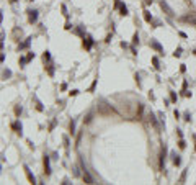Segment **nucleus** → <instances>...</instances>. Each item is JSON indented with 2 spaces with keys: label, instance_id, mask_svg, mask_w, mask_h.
I'll list each match as a JSON object with an SVG mask.
<instances>
[{
  "label": "nucleus",
  "instance_id": "1",
  "mask_svg": "<svg viewBox=\"0 0 196 185\" xmlns=\"http://www.w3.org/2000/svg\"><path fill=\"white\" fill-rule=\"evenodd\" d=\"M11 128H13V130L17 131V133H18L20 136H21V133H23V125H21V123H20V120H17V121H13V123H11Z\"/></svg>",
  "mask_w": 196,
  "mask_h": 185
},
{
  "label": "nucleus",
  "instance_id": "2",
  "mask_svg": "<svg viewBox=\"0 0 196 185\" xmlns=\"http://www.w3.org/2000/svg\"><path fill=\"white\" fill-rule=\"evenodd\" d=\"M165 154H167V148L163 146L162 151H160V169H162V170L165 169Z\"/></svg>",
  "mask_w": 196,
  "mask_h": 185
},
{
  "label": "nucleus",
  "instance_id": "3",
  "mask_svg": "<svg viewBox=\"0 0 196 185\" xmlns=\"http://www.w3.org/2000/svg\"><path fill=\"white\" fill-rule=\"evenodd\" d=\"M150 48H154V49H155V51H157V53H160V54H163V48L160 46L159 43H157V41H155V39H150Z\"/></svg>",
  "mask_w": 196,
  "mask_h": 185
},
{
  "label": "nucleus",
  "instance_id": "4",
  "mask_svg": "<svg viewBox=\"0 0 196 185\" xmlns=\"http://www.w3.org/2000/svg\"><path fill=\"white\" fill-rule=\"evenodd\" d=\"M23 169H25V174H26V177H28V180L31 182V184H36V179H34V175L31 174V170H29L28 166H23Z\"/></svg>",
  "mask_w": 196,
  "mask_h": 185
},
{
  "label": "nucleus",
  "instance_id": "5",
  "mask_svg": "<svg viewBox=\"0 0 196 185\" xmlns=\"http://www.w3.org/2000/svg\"><path fill=\"white\" fill-rule=\"evenodd\" d=\"M92 44H93V39H92V36H90V35H85V36H84V46L87 48V49H90V48H92Z\"/></svg>",
  "mask_w": 196,
  "mask_h": 185
},
{
  "label": "nucleus",
  "instance_id": "6",
  "mask_svg": "<svg viewBox=\"0 0 196 185\" xmlns=\"http://www.w3.org/2000/svg\"><path fill=\"white\" fill-rule=\"evenodd\" d=\"M170 157H172V161H173V164H175V166H180V164H181V159H180V156H178L177 152H173V151H172V152H170Z\"/></svg>",
  "mask_w": 196,
  "mask_h": 185
},
{
  "label": "nucleus",
  "instance_id": "7",
  "mask_svg": "<svg viewBox=\"0 0 196 185\" xmlns=\"http://www.w3.org/2000/svg\"><path fill=\"white\" fill-rule=\"evenodd\" d=\"M82 167H84V180L87 182V184H92V182H93V179H92V177H90V174L87 172V169H85V164H84V162H82Z\"/></svg>",
  "mask_w": 196,
  "mask_h": 185
},
{
  "label": "nucleus",
  "instance_id": "8",
  "mask_svg": "<svg viewBox=\"0 0 196 185\" xmlns=\"http://www.w3.org/2000/svg\"><path fill=\"white\" fill-rule=\"evenodd\" d=\"M28 13H29V17H28L29 23H34V21L38 20V12H36V10H29Z\"/></svg>",
  "mask_w": 196,
  "mask_h": 185
},
{
  "label": "nucleus",
  "instance_id": "9",
  "mask_svg": "<svg viewBox=\"0 0 196 185\" xmlns=\"http://www.w3.org/2000/svg\"><path fill=\"white\" fill-rule=\"evenodd\" d=\"M160 7H162V8H163V10H165V12H167V15H170V17L173 15V10L170 8V7H168V5H167V3H165V2H163V0L160 2Z\"/></svg>",
  "mask_w": 196,
  "mask_h": 185
},
{
  "label": "nucleus",
  "instance_id": "10",
  "mask_svg": "<svg viewBox=\"0 0 196 185\" xmlns=\"http://www.w3.org/2000/svg\"><path fill=\"white\" fill-rule=\"evenodd\" d=\"M44 169H46V175L51 174V164H49V157L44 156Z\"/></svg>",
  "mask_w": 196,
  "mask_h": 185
},
{
  "label": "nucleus",
  "instance_id": "11",
  "mask_svg": "<svg viewBox=\"0 0 196 185\" xmlns=\"http://www.w3.org/2000/svg\"><path fill=\"white\" fill-rule=\"evenodd\" d=\"M119 12H121L123 17H126V15H128V7H126L124 3H121V5H119Z\"/></svg>",
  "mask_w": 196,
  "mask_h": 185
},
{
  "label": "nucleus",
  "instance_id": "12",
  "mask_svg": "<svg viewBox=\"0 0 196 185\" xmlns=\"http://www.w3.org/2000/svg\"><path fill=\"white\" fill-rule=\"evenodd\" d=\"M29 43H31V38H26V41H25V43H21V44L18 46V49H25V48H28Z\"/></svg>",
  "mask_w": 196,
  "mask_h": 185
},
{
  "label": "nucleus",
  "instance_id": "13",
  "mask_svg": "<svg viewBox=\"0 0 196 185\" xmlns=\"http://www.w3.org/2000/svg\"><path fill=\"white\" fill-rule=\"evenodd\" d=\"M152 64H154V67H155V69L159 71V69H160V62H159V57H155V56H154V57H152Z\"/></svg>",
  "mask_w": 196,
  "mask_h": 185
},
{
  "label": "nucleus",
  "instance_id": "14",
  "mask_svg": "<svg viewBox=\"0 0 196 185\" xmlns=\"http://www.w3.org/2000/svg\"><path fill=\"white\" fill-rule=\"evenodd\" d=\"M144 20L146 21H152V15H150L149 10H144Z\"/></svg>",
  "mask_w": 196,
  "mask_h": 185
},
{
  "label": "nucleus",
  "instance_id": "15",
  "mask_svg": "<svg viewBox=\"0 0 196 185\" xmlns=\"http://www.w3.org/2000/svg\"><path fill=\"white\" fill-rule=\"evenodd\" d=\"M178 148H180V149H185V148H186V143H185V139H183V138H180V141H178Z\"/></svg>",
  "mask_w": 196,
  "mask_h": 185
},
{
  "label": "nucleus",
  "instance_id": "16",
  "mask_svg": "<svg viewBox=\"0 0 196 185\" xmlns=\"http://www.w3.org/2000/svg\"><path fill=\"white\" fill-rule=\"evenodd\" d=\"M10 77H11V71L5 69V71H3V79H10Z\"/></svg>",
  "mask_w": 196,
  "mask_h": 185
},
{
  "label": "nucleus",
  "instance_id": "17",
  "mask_svg": "<svg viewBox=\"0 0 196 185\" xmlns=\"http://www.w3.org/2000/svg\"><path fill=\"white\" fill-rule=\"evenodd\" d=\"M34 102H36V108H38V110H39V111H43V110H44V108H43V105H41V102L38 100L36 97H34Z\"/></svg>",
  "mask_w": 196,
  "mask_h": 185
},
{
  "label": "nucleus",
  "instance_id": "18",
  "mask_svg": "<svg viewBox=\"0 0 196 185\" xmlns=\"http://www.w3.org/2000/svg\"><path fill=\"white\" fill-rule=\"evenodd\" d=\"M177 98H178V97H177V93H175V92H170V100H172V102H173V103H177Z\"/></svg>",
  "mask_w": 196,
  "mask_h": 185
},
{
  "label": "nucleus",
  "instance_id": "19",
  "mask_svg": "<svg viewBox=\"0 0 196 185\" xmlns=\"http://www.w3.org/2000/svg\"><path fill=\"white\" fill-rule=\"evenodd\" d=\"M46 67H47V74L52 77V75H54V67H52V66H46Z\"/></svg>",
  "mask_w": 196,
  "mask_h": 185
},
{
  "label": "nucleus",
  "instance_id": "20",
  "mask_svg": "<svg viewBox=\"0 0 196 185\" xmlns=\"http://www.w3.org/2000/svg\"><path fill=\"white\" fill-rule=\"evenodd\" d=\"M173 56H175V57H180V56H181V48H177L175 53H173Z\"/></svg>",
  "mask_w": 196,
  "mask_h": 185
},
{
  "label": "nucleus",
  "instance_id": "21",
  "mask_svg": "<svg viewBox=\"0 0 196 185\" xmlns=\"http://www.w3.org/2000/svg\"><path fill=\"white\" fill-rule=\"evenodd\" d=\"M137 43H139V35L136 33V35L132 36V44H137Z\"/></svg>",
  "mask_w": 196,
  "mask_h": 185
},
{
  "label": "nucleus",
  "instance_id": "22",
  "mask_svg": "<svg viewBox=\"0 0 196 185\" xmlns=\"http://www.w3.org/2000/svg\"><path fill=\"white\" fill-rule=\"evenodd\" d=\"M185 21H190V23H193V25H196V18H190V17H185Z\"/></svg>",
  "mask_w": 196,
  "mask_h": 185
},
{
  "label": "nucleus",
  "instance_id": "23",
  "mask_svg": "<svg viewBox=\"0 0 196 185\" xmlns=\"http://www.w3.org/2000/svg\"><path fill=\"white\" fill-rule=\"evenodd\" d=\"M43 59H44V61H49V59H51V54H49V51H46V53L43 54Z\"/></svg>",
  "mask_w": 196,
  "mask_h": 185
},
{
  "label": "nucleus",
  "instance_id": "24",
  "mask_svg": "<svg viewBox=\"0 0 196 185\" xmlns=\"http://www.w3.org/2000/svg\"><path fill=\"white\" fill-rule=\"evenodd\" d=\"M26 62H28V59H26V57H20V64H21V66H25Z\"/></svg>",
  "mask_w": 196,
  "mask_h": 185
},
{
  "label": "nucleus",
  "instance_id": "25",
  "mask_svg": "<svg viewBox=\"0 0 196 185\" xmlns=\"http://www.w3.org/2000/svg\"><path fill=\"white\" fill-rule=\"evenodd\" d=\"M70 133H72V134L75 133V121H72V123H70Z\"/></svg>",
  "mask_w": 196,
  "mask_h": 185
},
{
  "label": "nucleus",
  "instance_id": "26",
  "mask_svg": "<svg viewBox=\"0 0 196 185\" xmlns=\"http://www.w3.org/2000/svg\"><path fill=\"white\" fill-rule=\"evenodd\" d=\"M150 121L154 123V126H159V125H157V121H155V118H154V115H152V113H150Z\"/></svg>",
  "mask_w": 196,
  "mask_h": 185
},
{
  "label": "nucleus",
  "instance_id": "27",
  "mask_svg": "<svg viewBox=\"0 0 196 185\" xmlns=\"http://www.w3.org/2000/svg\"><path fill=\"white\" fill-rule=\"evenodd\" d=\"M185 177H186V170H183V174L180 177V182H185Z\"/></svg>",
  "mask_w": 196,
  "mask_h": 185
},
{
  "label": "nucleus",
  "instance_id": "28",
  "mask_svg": "<svg viewBox=\"0 0 196 185\" xmlns=\"http://www.w3.org/2000/svg\"><path fill=\"white\" fill-rule=\"evenodd\" d=\"M183 116H185V121H190V120H191V115H190V113H185Z\"/></svg>",
  "mask_w": 196,
  "mask_h": 185
},
{
  "label": "nucleus",
  "instance_id": "29",
  "mask_svg": "<svg viewBox=\"0 0 196 185\" xmlns=\"http://www.w3.org/2000/svg\"><path fill=\"white\" fill-rule=\"evenodd\" d=\"M33 57H34V53H29V54L26 56V59H28V62H29V61H31V59H33Z\"/></svg>",
  "mask_w": 196,
  "mask_h": 185
},
{
  "label": "nucleus",
  "instance_id": "30",
  "mask_svg": "<svg viewBox=\"0 0 196 185\" xmlns=\"http://www.w3.org/2000/svg\"><path fill=\"white\" fill-rule=\"evenodd\" d=\"M77 93H78V90H70V92H69V95H70V97H75Z\"/></svg>",
  "mask_w": 196,
  "mask_h": 185
},
{
  "label": "nucleus",
  "instance_id": "31",
  "mask_svg": "<svg viewBox=\"0 0 196 185\" xmlns=\"http://www.w3.org/2000/svg\"><path fill=\"white\" fill-rule=\"evenodd\" d=\"M62 12H64L65 17H69V13H67V7H65V5H62Z\"/></svg>",
  "mask_w": 196,
  "mask_h": 185
},
{
  "label": "nucleus",
  "instance_id": "32",
  "mask_svg": "<svg viewBox=\"0 0 196 185\" xmlns=\"http://www.w3.org/2000/svg\"><path fill=\"white\" fill-rule=\"evenodd\" d=\"M15 113H17V115H21V107H17V108H15Z\"/></svg>",
  "mask_w": 196,
  "mask_h": 185
},
{
  "label": "nucleus",
  "instance_id": "33",
  "mask_svg": "<svg viewBox=\"0 0 196 185\" xmlns=\"http://www.w3.org/2000/svg\"><path fill=\"white\" fill-rule=\"evenodd\" d=\"M185 71H186V66L181 64V67H180V72H185Z\"/></svg>",
  "mask_w": 196,
  "mask_h": 185
},
{
  "label": "nucleus",
  "instance_id": "34",
  "mask_svg": "<svg viewBox=\"0 0 196 185\" xmlns=\"http://www.w3.org/2000/svg\"><path fill=\"white\" fill-rule=\"evenodd\" d=\"M95 85H96V80H93V84H92V87H90V92H92V90L95 89Z\"/></svg>",
  "mask_w": 196,
  "mask_h": 185
},
{
  "label": "nucleus",
  "instance_id": "35",
  "mask_svg": "<svg viewBox=\"0 0 196 185\" xmlns=\"http://www.w3.org/2000/svg\"><path fill=\"white\" fill-rule=\"evenodd\" d=\"M144 2H146V3H147V5H150V3H152V2H154V0H144Z\"/></svg>",
  "mask_w": 196,
  "mask_h": 185
},
{
  "label": "nucleus",
  "instance_id": "36",
  "mask_svg": "<svg viewBox=\"0 0 196 185\" xmlns=\"http://www.w3.org/2000/svg\"><path fill=\"white\" fill-rule=\"evenodd\" d=\"M193 138H195V149H196V136H193Z\"/></svg>",
  "mask_w": 196,
  "mask_h": 185
},
{
  "label": "nucleus",
  "instance_id": "37",
  "mask_svg": "<svg viewBox=\"0 0 196 185\" xmlns=\"http://www.w3.org/2000/svg\"><path fill=\"white\" fill-rule=\"evenodd\" d=\"M10 2H11V3H15V2H17V0H10Z\"/></svg>",
  "mask_w": 196,
  "mask_h": 185
},
{
  "label": "nucleus",
  "instance_id": "38",
  "mask_svg": "<svg viewBox=\"0 0 196 185\" xmlns=\"http://www.w3.org/2000/svg\"><path fill=\"white\" fill-rule=\"evenodd\" d=\"M195 54H196V49H195Z\"/></svg>",
  "mask_w": 196,
  "mask_h": 185
}]
</instances>
